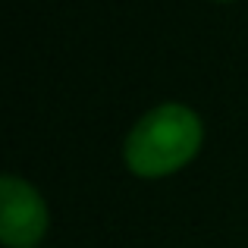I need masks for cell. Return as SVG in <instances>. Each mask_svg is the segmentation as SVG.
<instances>
[{"label":"cell","instance_id":"1","mask_svg":"<svg viewBox=\"0 0 248 248\" xmlns=\"http://www.w3.org/2000/svg\"><path fill=\"white\" fill-rule=\"evenodd\" d=\"M204 141L201 116L186 104H160L148 110L123 145V160L139 179H164L192 164Z\"/></svg>","mask_w":248,"mask_h":248},{"label":"cell","instance_id":"2","mask_svg":"<svg viewBox=\"0 0 248 248\" xmlns=\"http://www.w3.org/2000/svg\"><path fill=\"white\" fill-rule=\"evenodd\" d=\"M0 239L6 248H35L47 236L50 214L44 198L22 176L6 173L0 179Z\"/></svg>","mask_w":248,"mask_h":248},{"label":"cell","instance_id":"3","mask_svg":"<svg viewBox=\"0 0 248 248\" xmlns=\"http://www.w3.org/2000/svg\"><path fill=\"white\" fill-rule=\"evenodd\" d=\"M220 3H230V0H220Z\"/></svg>","mask_w":248,"mask_h":248}]
</instances>
